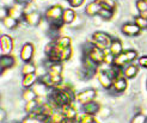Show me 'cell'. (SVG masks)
<instances>
[{
	"label": "cell",
	"mask_w": 147,
	"mask_h": 123,
	"mask_svg": "<svg viewBox=\"0 0 147 123\" xmlns=\"http://www.w3.org/2000/svg\"><path fill=\"white\" fill-rule=\"evenodd\" d=\"M73 99H74V96L71 89H54L53 92L48 96V103L53 109H56V108L61 109L63 105L72 103Z\"/></svg>",
	"instance_id": "1"
},
{
	"label": "cell",
	"mask_w": 147,
	"mask_h": 123,
	"mask_svg": "<svg viewBox=\"0 0 147 123\" xmlns=\"http://www.w3.org/2000/svg\"><path fill=\"white\" fill-rule=\"evenodd\" d=\"M138 57V53L136 50L134 49H128V50H124L122 52L120 55L115 56V60H114V66L122 68V67H126L127 65H129L130 62H133L135 59Z\"/></svg>",
	"instance_id": "2"
},
{
	"label": "cell",
	"mask_w": 147,
	"mask_h": 123,
	"mask_svg": "<svg viewBox=\"0 0 147 123\" xmlns=\"http://www.w3.org/2000/svg\"><path fill=\"white\" fill-rule=\"evenodd\" d=\"M84 57H89L91 61L99 65L102 62H104L105 54H104V50H102L100 48H98L96 46H92V44L91 46L87 44L84 48Z\"/></svg>",
	"instance_id": "3"
},
{
	"label": "cell",
	"mask_w": 147,
	"mask_h": 123,
	"mask_svg": "<svg viewBox=\"0 0 147 123\" xmlns=\"http://www.w3.org/2000/svg\"><path fill=\"white\" fill-rule=\"evenodd\" d=\"M91 42L93 43V46H96L98 48H100L102 50H105L109 49L110 46H111V42L113 38L107 34V32H103V31H97L92 35V38Z\"/></svg>",
	"instance_id": "4"
},
{
	"label": "cell",
	"mask_w": 147,
	"mask_h": 123,
	"mask_svg": "<svg viewBox=\"0 0 147 123\" xmlns=\"http://www.w3.org/2000/svg\"><path fill=\"white\" fill-rule=\"evenodd\" d=\"M13 49V40L9 35H1L0 37V50L1 55H10Z\"/></svg>",
	"instance_id": "5"
},
{
	"label": "cell",
	"mask_w": 147,
	"mask_h": 123,
	"mask_svg": "<svg viewBox=\"0 0 147 123\" xmlns=\"http://www.w3.org/2000/svg\"><path fill=\"white\" fill-rule=\"evenodd\" d=\"M96 97V91L93 89H89V90H84L82 92H79L78 95L76 96V99L78 100L79 103H82L83 105L89 103V102H92Z\"/></svg>",
	"instance_id": "6"
},
{
	"label": "cell",
	"mask_w": 147,
	"mask_h": 123,
	"mask_svg": "<svg viewBox=\"0 0 147 123\" xmlns=\"http://www.w3.org/2000/svg\"><path fill=\"white\" fill-rule=\"evenodd\" d=\"M34 53H35V48H34V44L31 43H25V44L22 47V50H20V59L23 62H30L32 60V56H34Z\"/></svg>",
	"instance_id": "7"
},
{
	"label": "cell",
	"mask_w": 147,
	"mask_h": 123,
	"mask_svg": "<svg viewBox=\"0 0 147 123\" xmlns=\"http://www.w3.org/2000/svg\"><path fill=\"white\" fill-rule=\"evenodd\" d=\"M98 65L91 61L89 57H84V75L86 78H92L97 72Z\"/></svg>",
	"instance_id": "8"
},
{
	"label": "cell",
	"mask_w": 147,
	"mask_h": 123,
	"mask_svg": "<svg viewBox=\"0 0 147 123\" xmlns=\"http://www.w3.org/2000/svg\"><path fill=\"white\" fill-rule=\"evenodd\" d=\"M121 31L126 36H131L133 37V36H138L141 32V29L136 23H126L122 25Z\"/></svg>",
	"instance_id": "9"
},
{
	"label": "cell",
	"mask_w": 147,
	"mask_h": 123,
	"mask_svg": "<svg viewBox=\"0 0 147 123\" xmlns=\"http://www.w3.org/2000/svg\"><path fill=\"white\" fill-rule=\"evenodd\" d=\"M113 89L116 92H119V93L123 92L124 90L127 89V79H126V77H123L122 72L114 79V81H113Z\"/></svg>",
	"instance_id": "10"
},
{
	"label": "cell",
	"mask_w": 147,
	"mask_h": 123,
	"mask_svg": "<svg viewBox=\"0 0 147 123\" xmlns=\"http://www.w3.org/2000/svg\"><path fill=\"white\" fill-rule=\"evenodd\" d=\"M98 81L99 84L103 86L104 89H110V87H113V78L109 75V73L107 71H100L99 73H98Z\"/></svg>",
	"instance_id": "11"
},
{
	"label": "cell",
	"mask_w": 147,
	"mask_h": 123,
	"mask_svg": "<svg viewBox=\"0 0 147 123\" xmlns=\"http://www.w3.org/2000/svg\"><path fill=\"white\" fill-rule=\"evenodd\" d=\"M23 10H24L23 6L14 5V6L10 7V9L7 10V16H10V17L17 19V20H20L22 18H24V14H25V12Z\"/></svg>",
	"instance_id": "12"
},
{
	"label": "cell",
	"mask_w": 147,
	"mask_h": 123,
	"mask_svg": "<svg viewBox=\"0 0 147 123\" xmlns=\"http://www.w3.org/2000/svg\"><path fill=\"white\" fill-rule=\"evenodd\" d=\"M16 65V60L11 55H1L0 57V67H1V73H4V71L9 69L13 67Z\"/></svg>",
	"instance_id": "13"
},
{
	"label": "cell",
	"mask_w": 147,
	"mask_h": 123,
	"mask_svg": "<svg viewBox=\"0 0 147 123\" xmlns=\"http://www.w3.org/2000/svg\"><path fill=\"white\" fill-rule=\"evenodd\" d=\"M28 24L30 25H37L41 20V14L37 11H30L24 14V18H23Z\"/></svg>",
	"instance_id": "14"
},
{
	"label": "cell",
	"mask_w": 147,
	"mask_h": 123,
	"mask_svg": "<svg viewBox=\"0 0 147 123\" xmlns=\"http://www.w3.org/2000/svg\"><path fill=\"white\" fill-rule=\"evenodd\" d=\"M61 112L63 114V116L67 120H76L77 118V110L73 108L72 103L63 105L61 108Z\"/></svg>",
	"instance_id": "15"
},
{
	"label": "cell",
	"mask_w": 147,
	"mask_h": 123,
	"mask_svg": "<svg viewBox=\"0 0 147 123\" xmlns=\"http://www.w3.org/2000/svg\"><path fill=\"white\" fill-rule=\"evenodd\" d=\"M103 9V7L97 3V1H92L90 4H87L86 9H85V12L87 16H98L99 11Z\"/></svg>",
	"instance_id": "16"
},
{
	"label": "cell",
	"mask_w": 147,
	"mask_h": 123,
	"mask_svg": "<svg viewBox=\"0 0 147 123\" xmlns=\"http://www.w3.org/2000/svg\"><path fill=\"white\" fill-rule=\"evenodd\" d=\"M48 87H49V86H47L45 83H42L40 80L38 83H36L34 85L32 90L35 91L36 95H37V97H46L48 95Z\"/></svg>",
	"instance_id": "17"
},
{
	"label": "cell",
	"mask_w": 147,
	"mask_h": 123,
	"mask_svg": "<svg viewBox=\"0 0 147 123\" xmlns=\"http://www.w3.org/2000/svg\"><path fill=\"white\" fill-rule=\"evenodd\" d=\"M83 109H84V112L85 114H87V115H96L98 111H99V109H100V106H99V104L98 103H96V102H89V103H86V104H84V106H83Z\"/></svg>",
	"instance_id": "18"
},
{
	"label": "cell",
	"mask_w": 147,
	"mask_h": 123,
	"mask_svg": "<svg viewBox=\"0 0 147 123\" xmlns=\"http://www.w3.org/2000/svg\"><path fill=\"white\" fill-rule=\"evenodd\" d=\"M109 50H110V53H111L114 56L120 55V54L123 52L121 41H120V40H113V42H111V46H110Z\"/></svg>",
	"instance_id": "19"
},
{
	"label": "cell",
	"mask_w": 147,
	"mask_h": 123,
	"mask_svg": "<svg viewBox=\"0 0 147 123\" xmlns=\"http://www.w3.org/2000/svg\"><path fill=\"white\" fill-rule=\"evenodd\" d=\"M138 66H135V65H127L126 68H124L123 71V74L124 77H126L127 79H133L136 74H138Z\"/></svg>",
	"instance_id": "20"
},
{
	"label": "cell",
	"mask_w": 147,
	"mask_h": 123,
	"mask_svg": "<svg viewBox=\"0 0 147 123\" xmlns=\"http://www.w3.org/2000/svg\"><path fill=\"white\" fill-rule=\"evenodd\" d=\"M35 83H36V74L35 73L24 74V78H23V87L24 89H30Z\"/></svg>",
	"instance_id": "21"
},
{
	"label": "cell",
	"mask_w": 147,
	"mask_h": 123,
	"mask_svg": "<svg viewBox=\"0 0 147 123\" xmlns=\"http://www.w3.org/2000/svg\"><path fill=\"white\" fill-rule=\"evenodd\" d=\"M62 19H63V22H65V24L72 23V22L76 19V12H74V10H72V9H66V10L63 11Z\"/></svg>",
	"instance_id": "22"
},
{
	"label": "cell",
	"mask_w": 147,
	"mask_h": 123,
	"mask_svg": "<svg viewBox=\"0 0 147 123\" xmlns=\"http://www.w3.org/2000/svg\"><path fill=\"white\" fill-rule=\"evenodd\" d=\"M55 44L59 47V48H69L71 47V38L67 37V36H63V37H57L55 41Z\"/></svg>",
	"instance_id": "23"
},
{
	"label": "cell",
	"mask_w": 147,
	"mask_h": 123,
	"mask_svg": "<svg viewBox=\"0 0 147 123\" xmlns=\"http://www.w3.org/2000/svg\"><path fill=\"white\" fill-rule=\"evenodd\" d=\"M3 24L7 29H14L18 25V20L10 17V16H5V17H3Z\"/></svg>",
	"instance_id": "24"
},
{
	"label": "cell",
	"mask_w": 147,
	"mask_h": 123,
	"mask_svg": "<svg viewBox=\"0 0 147 123\" xmlns=\"http://www.w3.org/2000/svg\"><path fill=\"white\" fill-rule=\"evenodd\" d=\"M96 1L103 7V9L111 10V11H115V9H116L115 0H96Z\"/></svg>",
	"instance_id": "25"
},
{
	"label": "cell",
	"mask_w": 147,
	"mask_h": 123,
	"mask_svg": "<svg viewBox=\"0 0 147 123\" xmlns=\"http://www.w3.org/2000/svg\"><path fill=\"white\" fill-rule=\"evenodd\" d=\"M38 102L36 99H34V100H30V102H28V104L25 105V111L28 112V114H32V112H35L36 111V109L38 108Z\"/></svg>",
	"instance_id": "26"
},
{
	"label": "cell",
	"mask_w": 147,
	"mask_h": 123,
	"mask_svg": "<svg viewBox=\"0 0 147 123\" xmlns=\"http://www.w3.org/2000/svg\"><path fill=\"white\" fill-rule=\"evenodd\" d=\"M37 95L35 93L34 90H30V89H26L24 92H23V99L26 100V102H30V100H34L36 99Z\"/></svg>",
	"instance_id": "27"
},
{
	"label": "cell",
	"mask_w": 147,
	"mask_h": 123,
	"mask_svg": "<svg viewBox=\"0 0 147 123\" xmlns=\"http://www.w3.org/2000/svg\"><path fill=\"white\" fill-rule=\"evenodd\" d=\"M65 116H63V114L61 112H53V115L50 116V122L51 123H62L65 121Z\"/></svg>",
	"instance_id": "28"
},
{
	"label": "cell",
	"mask_w": 147,
	"mask_h": 123,
	"mask_svg": "<svg viewBox=\"0 0 147 123\" xmlns=\"http://www.w3.org/2000/svg\"><path fill=\"white\" fill-rule=\"evenodd\" d=\"M36 71V67L34 63H30V62H26V65H24L23 69H22V72H23V74H30V73H35Z\"/></svg>",
	"instance_id": "29"
},
{
	"label": "cell",
	"mask_w": 147,
	"mask_h": 123,
	"mask_svg": "<svg viewBox=\"0 0 147 123\" xmlns=\"http://www.w3.org/2000/svg\"><path fill=\"white\" fill-rule=\"evenodd\" d=\"M113 13H114V11H111V10H107V9H102L100 11H99V13H98V16H100L103 19H105V20H108V19H110L113 17Z\"/></svg>",
	"instance_id": "30"
},
{
	"label": "cell",
	"mask_w": 147,
	"mask_h": 123,
	"mask_svg": "<svg viewBox=\"0 0 147 123\" xmlns=\"http://www.w3.org/2000/svg\"><path fill=\"white\" fill-rule=\"evenodd\" d=\"M147 122V117L142 114H136L135 116L133 117L130 123H146Z\"/></svg>",
	"instance_id": "31"
},
{
	"label": "cell",
	"mask_w": 147,
	"mask_h": 123,
	"mask_svg": "<svg viewBox=\"0 0 147 123\" xmlns=\"http://www.w3.org/2000/svg\"><path fill=\"white\" fill-rule=\"evenodd\" d=\"M136 9L139 12L147 11V0H138L136 1Z\"/></svg>",
	"instance_id": "32"
},
{
	"label": "cell",
	"mask_w": 147,
	"mask_h": 123,
	"mask_svg": "<svg viewBox=\"0 0 147 123\" xmlns=\"http://www.w3.org/2000/svg\"><path fill=\"white\" fill-rule=\"evenodd\" d=\"M135 23L140 26V29H147V18H144L141 16H138L135 18Z\"/></svg>",
	"instance_id": "33"
},
{
	"label": "cell",
	"mask_w": 147,
	"mask_h": 123,
	"mask_svg": "<svg viewBox=\"0 0 147 123\" xmlns=\"http://www.w3.org/2000/svg\"><path fill=\"white\" fill-rule=\"evenodd\" d=\"M93 120V116L92 115H87V114H85V115H82V116H79L78 117V122L77 123H89L90 121H92Z\"/></svg>",
	"instance_id": "34"
},
{
	"label": "cell",
	"mask_w": 147,
	"mask_h": 123,
	"mask_svg": "<svg viewBox=\"0 0 147 123\" xmlns=\"http://www.w3.org/2000/svg\"><path fill=\"white\" fill-rule=\"evenodd\" d=\"M114 60H115V56H114L111 53H110V52L105 54L104 62H105L107 65H110V66H111V65H114Z\"/></svg>",
	"instance_id": "35"
},
{
	"label": "cell",
	"mask_w": 147,
	"mask_h": 123,
	"mask_svg": "<svg viewBox=\"0 0 147 123\" xmlns=\"http://www.w3.org/2000/svg\"><path fill=\"white\" fill-rule=\"evenodd\" d=\"M68 4L72 6V7H79V6H82L83 3H84V0H67Z\"/></svg>",
	"instance_id": "36"
},
{
	"label": "cell",
	"mask_w": 147,
	"mask_h": 123,
	"mask_svg": "<svg viewBox=\"0 0 147 123\" xmlns=\"http://www.w3.org/2000/svg\"><path fill=\"white\" fill-rule=\"evenodd\" d=\"M139 65H140L141 67H144V68H147V55L141 56L140 59H139Z\"/></svg>",
	"instance_id": "37"
},
{
	"label": "cell",
	"mask_w": 147,
	"mask_h": 123,
	"mask_svg": "<svg viewBox=\"0 0 147 123\" xmlns=\"http://www.w3.org/2000/svg\"><path fill=\"white\" fill-rule=\"evenodd\" d=\"M89 123H98V122H97V121H96V120H94V118H93V120H92V121H90V122H89Z\"/></svg>",
	"instance_id": "38"
}]
</instances>
